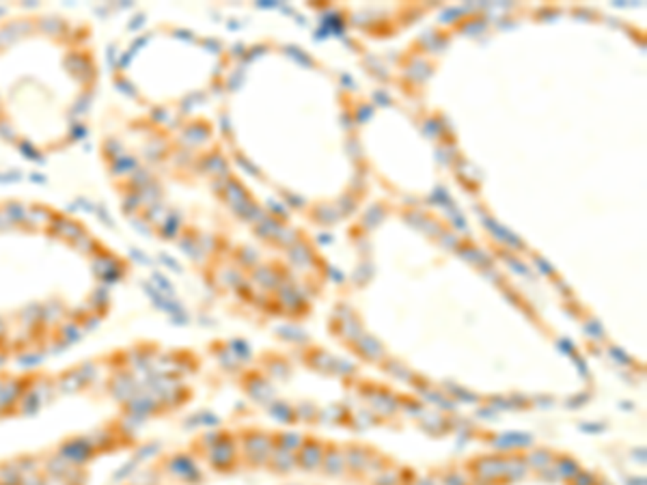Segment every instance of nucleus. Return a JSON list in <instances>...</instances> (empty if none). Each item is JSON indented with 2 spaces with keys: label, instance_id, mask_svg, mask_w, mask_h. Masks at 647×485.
Instances as JSON below:
<instances>
[{
  "label": "nucleus",
  "instance_id": "1",
  "mask_svg": "<svg viewBox=\"0 0 647 485\" xmlns=\"http://www.w3.org/2000/svg\"><path fill=\"white\" fill-rule=\"evenodd\" d=\"M272 449H274V438L266 436L264 431H248L244 436V453L252 466L268 464Z\"/></svg>",
  "mask_w": 647,
  "mask_h": 485
},
{
  "label": "nucleus",
  "instance_id": "2",
  "mask_svg": "<svg viewBox=\"0 0 647 485\" xmlns=\"http://www.w3.org/2000/svg\"><path fill=\"white\" fill-rule=\"evenodd\" d=\"M93 453H95V447H93V443L89 438H71V440H67V443H63L61 447H59V455L71 466H78V464H84V462H89L91 457H93Z\"/></svg>",
  "mask_w": 647,
  "mask_h": 485
},
{
  "label": "nucleus",
  "instance_id": "3",
  "mask_svg": "<svg viewBox=\"0 0 647 485\" xmlns=\"http://www.w3.org/2000/svg\"><path fill=\"white\" fill-rule=\"evenodd\" d=\"M207 451H209V462L216 466V470L229 468L238 457V449H235V443H233L231 436H221L218 443H216L214 447H209Z\"/></svg>",
  "mask_w": 647,
  "mask_h": 485
},
{
  "label": "nucleus",
  "instance_id": "4",
  "mask_svg": "<svg viewBox=\"0 0 647 485\" xmlns=\"http://www.w3.org/2000/svg\"><path fill=\"white\" fill-rule=\"evenodd\" d=\"M324 445L320 440H305V443L300 445L298 449V457L296 462L300 466H305V470H315L317 466H322V460H324Z\"/></svg>",
  "mask_w": 647,
  "mask_h": 485
},
{
  "label": "nucleus",
  "instance_id": "5",
  "mask_svg": "<svg viewBox=\"0 0 647 485\" xmlns=\"http://www.w3.org/2000/svg\"><path fill=\"white\" fill-rule=\"evenodd\" d=\"M470 466H472V472H477L484 481H496V479H501V477L505 474L507 462H505L503 457L490 455V457H479V460H474Z\"/></svg>",
  "mask_w": 647,
  "mask_h": 485
},
{
  "label": "nucleus",
  "instance_id": "6",
  "mask_svg": "<svg viewBox=\"0 0 647 485\" xmlns=\"http://www.w3.org/2000/svg\"><path fill=\"white\" fill-rule=\"evenodd\" d=\"M365 449L361 447H350L343 453L345 457V468H350L352 472H361L369 466V453H363Z\"/></svg>",
  "mask_w": 647,
  "mask_h": 485
},
{
  "label": "nucleus",
  "instance_id": "7",
  "mask_svg": "<svg viewBox=\"0 0 647 485\" xmlns=\"http://www.w3.org/2000/svg\"><path fill=\"white\" fill-rule=\"evenodd\" d=\"M322 464L326 466L328 474H341L345 470V457H343L341 451H324Z\"/></svg>",
  "mask_w": 647,
  "mask_h": 485
},
{
  "label": "nucleus",
  "instance_id": "8",
  "mask_svg": "<svg viewBox=\"0 0 647 485\" xmlns=\"http://www.w3.org/2000/svg\"><path fill=\"white\" fill-rule=\"evenodd\" d=\"M416 485H434V483H429V481H419Z\"/></svg>",
  "mask_w": 647,
  "mask_h": 485
},
{
  "label": "nucleus",
  "instance_id": "9",
  "mask_svg": "<svg viewBox=\"0 0 647 485\" xmlns=\"http://www.w3.org/2000/svg\"><path fill=\"white\" fill-rule=\"evenodd\" d=\"M3 363H5V356H0V367H3Z\"/></svg>",
  "mask_w": 647,
  "mask_h": 485
}]
</instances>
